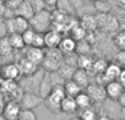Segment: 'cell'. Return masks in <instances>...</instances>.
<instances>
[{"instance_id":"cell-13","label":"cell","mask_w":125,"mask_h":120,"mask_svg":"<svg viewBox=\"0 0 125 120\" xmlns=\"http://www.w3.org/2000/svg\"><path fill=\"white\" fill-rule=\"evenodd\" d=\"M62 35L61 32L56 30H48L44 33V42H45V48H58L59 43L62 41Z\"/></svg>"},{"instance_id":"cell-31","label":"cell","mask_w":125,"mask_h":120,"mask_svg":"<svg viewBox=\"0 0 125 120\" xmlns=\"http://www.w3.org/2000/svg\"><path fill=\"white\" fill-rule=\"evenodd\" d=\"M56 7L59 11H62L64 13H71L73 11H75V9L71 6L69 0H58Z\"/></svg>"},{"instance_id":"cell-15","label":"cell","mask_w":125,"mask_h":120,"mask_svg":"<svg viewBox=\"0 0 125 120\" xmlns=\"http://www.w3.org/2000/svg\"><path fill=\"white\" fill-rule=\"evenodd\" d=\"M71 78L82 88V89H86L88 87V85L90 84V76H89V72L86 70H82V68L77 67L73 72V75Z\"/></svg>"},{"instance_id":"cell-36","label":"cell","mask_w":125,"mask_h":120,"mask_svg":"<svg viewBox=\"0 0 125 120\" xmlns=\"http://www.w3.org/2000/svg\"><path fill=\"white\" fill-rule=\"evenodd\" d=\"M69 1H70L71 6L73 7L75 10H77V9L81 8L83 6V0H69Z\"/></svg>"},{"instance_id":"cell-30","label":"cell","mask_w":125,"mask_h":120,"mask_svg":"<svg viewBox=\"0 0 125 120\" xmlns=\"http://www.w3.org/2000/svg\"><path fill=\"white\" fill-rule=\"evenodd\" d=\"M86 33H87V31L84 30V28L81 25V24H79V25L77 24L76 26H73V28L71 29V37H73L76 41H79V40L84 39Z\"/></svg>"},{"instance_id":"cell-29","label":"cell","mask_w":125,"mask_h":120,"mask_svg":"<svg viewBox=\"0 0 125 120\" xmlns=\"http://www.w3.org/2000/svg\"><path fill=\"white\" fill-rule=\"evenodd\" d=\"M79 117L82 120H97V112L92 109V107L86 108V109H79Z\"/></svg>"},{"instance_id":"cell-1","label":"cell","mask_w":125,"mask_h":120,"mask_svg":"<svg viewBox=\"0 0 125 120\" xmlns=\"http://www.w3.org/2000/svg\"><path fill=\"white\" fill-rule=\"evenodd\" d=\"M65 96H66V93H65L64 84H58V85H55L52 88L50 94L44 98L43 104L45 105L46 109L50 112L57 115L59 112H62L61 103Z\"/></svg>"},{"instance_id":"cell-28","label":"cell","mask_w":125,"mask_h":120,"mask_svg":"<svg viewBox=\"0 0 125 120\" xmlns=\"http://www.w3.org/2000/svg\"><path fill=\"white\" fill-rule=\"evenodd\" d=\"M113 44L119 51L125 50V30L120 31L113 37Z\"/></svg>"},{"instance_id":"cell-24","label":"cell","mask_w":125,"mask_h":120,"mask_svg":"<svg viewBox=\"0 0 125 120\" xmlns=\"http://www.w3.org/2000/svg\"><path fill=\"white\" fill-rule=\"evenodd\" d=\"M81 25L84 28L86 31H94L97 29V23H95V17L91 14H84L81 19Z\"/></svg>"},{"instance_id":"cell-26","label":"cell","mask_w":125,"mask_h":120,"mask_svg":"<svg viewBox=\"0 0 125 120\" xmlns=\"http://www.w3.org/2000/svg\"><path fill=\"white\" fill-rule=\"evenodd\" d=\"M94 9L98 13H110L111 2L109 0H94Z\"/></svg>"},{"instance_id":"cell-14","label":"cell","mask_w":125,"mask_h":120,"mask_svg":"<svg viewBox=\"0 0 125 120\" xmlns=\"http://www.w3.org/2000/svg\"><path fill=\"white\" fill-rule=\"evenodd\" d=\"M44 55H45V50L41 48H35V46H26L25 53H24V56L39 65H41Z\"/></svg>"},{"instance_id":"cell-19","label":"cell","mask_w":125,"mask_h":120,"mask_svg":"<svg viewBox=\"0 0 125 120\" xmlns=\"http://www.w3.org/2000/svg\"><path fill=\"white\" fill-rule=\"evenodd\" d=\"M64 88L67 96H71V97H76L80 92H82V88L73 78L66 79L64 82Z\"/></svg>"},{"instance_id":"cell-3","label":"cell","mask_w":125,"mask_h":120,"mask_svg":"<svg viewBox=\"0 0 125 120\" xmlns=\"http://www.w3.org/2000/svg\"><path fill=\"white\" fill-rule=\"evenodd\" d=\"M53 24V15L50 11L41 10L39 12H35L34 15L30 19V25L34 29L36 32L45 33L46 31L51 30V26Z\"/></svg>"},{"instance_id":"cell-22","label":"cell","mask_w":125,"mask_h":120,"mask_svg":"<svg viewBox=\"0 0 125 120\" xmlns=\"http://www.w3.org/2000/svg\"><path fill=\"white\" fill-rule=\"evenodd\" d=\"M13 48L9 41L8 36H4L0 39V56L1 57H9L12 55Z\"/></svg>"},{"instance_id":"cell-41","label":"cell","mask_w":125,"mask_h":120,"mask_svg":"<svg viewBox=\"0 0 125 120\" xmlns=\"http://www.w3.org/2000/svg\"><path fill=\"white\" fill-rule=\"evenodd\" d=\"M116 1V3L119 4L121 8H124L125 9V0H115Z\"/></svg>"},{"instance_id":"cell-43","label":"cell","mask_w":125,"mask_h":120,"mask_svg":"<svg viewBox=\"0 0 125 120\" xmlns=\"http://www.w3.org/2000/svg\"><path fill=\"white\" fill-rule=\"evenodd\" d=\"M3 107H4V105L2 103H0V114H2V111H3Z\"/></svg>"},{"instance_id":"cell-45","label":"cell","mask_w":125,"mask_h":120,"mask_svg":"<svg viewBox=\"0 0 125 120\" xmlns=\"http://www.w3.org/2000/svg\"><path fill=\"white\" fill-rule=\"evenodd\" d=\"M70 120H82L81 118H80V117L79 116H78V117H75V118H71Z\"/></svg>"},{"instance_id":"cell-40","label":"cell","mask_w":125,"mask_h":120,"mask_svg":"<svg viewBox=\"0 0 125 120\" xmlns=\"http://www.w3.org/2000/svg\"><path fill=\"white\" fill-rule=\"evenodd\" d=\"M46 6H52V7H56L58 0H44Z\"/></svg>"},{"instance_id":"cell-2","label":"cell","mask_w":125,"mask_h":120,"mask_svg":"<svg viewBox=\"0 0 125 120\" xmlns=\"http://www.w3.org/2000/svg\"><path fill=\"white\" fill-rule=\"evenodd\" d=\"M62 60L64 54L58 48H46L44 59L41 63L42 68L45 72H57L62 63Z\"/></svg>"},{"instance_id":"cell-32","label":"cell","mask_w":125,"mask_h":120,"mask_svg":"<svg viewBox=\"0 0 125 120\" xmlns=\"http://www.w3.org/2000/svg\"><path fill=\"white\" fill-rule=\"evenodd\" d=\"M35 32H36V31H35L34 29L29 28L28 30H25L23 33H22V37H23V41H24L25 46L32 45V42H33V39H34Z\"/></svg>"},{"instance_id":"cell-8","label":"cell","mask_w":125,"mask_h":120,"mask_svg":"<svg viewBox=\"0 0 125 120\" xmlns=\"http://www.w3.org/2000/svg\"><path fill=\"white\" fill-rule=\"evenodd\" d=\"M0 76L6 81H20L22 73L18 63H8L1 67Z\"/></svg>"},{"instance_id":"cell-33","label":"cell","mask_w":125,"mask_h":120,"mask_svg":"<svg viewBox=\"0 0 125 120\" xmlns=\"http://www.w3.org/2000/svg\"><path fill=\"white\" fill-rule=\"evenodd\" d=\"M31 46L41 48H45V42H44V33H42V32H35L34 39H33L32 45H31Z\"/></svg>"},{"instance_id":"cell-38","label":"cell","mask_w":125,"mask_h":120,"mask_svg":"<svg viewBox=\"0 0 125 120\" xmlns=\"http://www.w3.org/2000/svg\"><path fill=\"white\" fill-rule=\"evenodd\" d=\"M119 81L122 83V85L125 87V67L122 68V72H121V75L119 77Z\"/></svg>"},{"instance_id":"cell-46","label":"cell","mask_w":125,"mask_h":120,"mask_svg":"<svg viewBox=\"0 0 125 120\" xmlns=\"http://www.w3.org/2000/svg\"><path fill=\"white\" fill-rule=\"evenodd\" d=\"M0 120H6V118L3 117V115L2 114H0Z\"/></svg>"},{"instance_id":"cell-20","label":"cell","mask_w":125,"mask_h":120,"mask_svg":"<svg viewBox=\"0 0 125 120\" xmlns=\"http://www.w3.org/2000/svg\"><path fill=\"white\" fill-rule=\"evenodd\" d=\"M76 103H77L78 109H86V108L92 107L93 100L91 99V97L88 95L87 92H80L77 96L75 97Z\"/></svg>"},{"instance_id":"cell-42","label":"cell","mask_w":125,"mask_h":120,"mask_svg":"<svg viewBox=\"0 0 125 120\" xmlns=\"http://www.w3.org/2000/svg\"><path fill=\"white\" fill-rule=\"evenodd\" d=\"M97 120H111L109 116H101V117H98Z\"/></svg>"},{"instance_id":"cell-27","label":"cell","mask_w":125,"mask_h":120,"mask_svg":"<svg viewBox=\"0 0 125 120\" xmlns=\"http://www.w3.org/2000/svg\"><path fill=\"white\" fill-rule=\"evenodd\" d=\"M91 46L89 44V42L87 40L82 39V40H79L77 41V45H76V51L75 53H77L78 55H84V54H89L91 50Z\"/></svg>"},{"instance_id":"cell-35","label":"cell","mask_w":125,"mask_h":120,"mask_svg":"<svg viewBox=\"0 0 125 120\" xmlns=\"http://www.w3.org/2000/svg\"><path fill=\"white\" fill-rule=\"evenodd\" d=\"M115 61L116 63L121 66L122 68L125 67V50H122V51H119L115 55Z\"/></svg>"},{"instance_id":"cell-9","label":"cell","mask_w":125,"mask_h":120,"mask_svg":"<svg viewBox=\"0 0 125 120\" xmlns=\"http://www.w3.org/2000/svg\"><path fill=\"white\" fill-rule=\"evenodd\" d=\"M21 110L22 107L19 100L14 99V100H10L7 104H4L2 115L6 118V120H19Z\"/></svg>"},{"instance_id":"cell-23","label":"cell","mask_w":125,"mask_h":120,"mask_svg":"<svg viewBox=\"0 0 125 120\" xmlns=\"http://www.w3.org/2000/svg\"><path fill=\"white\" fill-rule=\"evenodd\" d=\"M92 64H93V60L91 59L88 54L78 55L77 67L82 68V70H86L89 72V71H91V68H92Z\"/></svg>"},{"instance_id":"cell-7","label":"cell","mask_w":125,"mask_h":120,"mask_svg":"<svg viewBox=\"0 0 125 120\" xmlns=\"http://www.w3.org/2000/svg\"><path fill=\"white\" fill-rule=\"evenodd\" d=\"M29 28H31L30 20L24 17H21V15H15V17L7 20V31L9 32V34L13 32L22 34Z\"/></svg>"},{"instance_id":"cell-16","label":"cell","mask_w":125,"mask_h":120,"mask_svg":"<svg viewBox=\"0 0 125 120\" xmlns=\"http://www.w3.org/2000/svg\"><path fill=\"white\" fill-rule=\"evenodd\" d=\"M61 110L62 112L64 114H75L77 112L78 110V106L77 103H76V99L75 97H71V96H65L62 98V103H61Z\"/></svg>"},{"instance_id":"cell-37","label":"cell","mask_w":125,"mask_h":120,"mask_svg":"<svg viewBox=\"0 0 125 120\" xmlns=\"http://www.w3.org/2000/svg\"><path fill=\"white\" fill-rule=\"evenodd\" d=\"M117 104H119L121 107H125V90L122 93V95L119 97L117 99Z\"/></svg>"},{"instance_id":"cell-4","label":"cell","mask_w":125,"mask_h":120,"mask_svg":"<svg viewBox=\"0 0 125 120\" xmlns=\"http://www.w3.org/2000/svg\"><path fill=\"white\" fill-rule=\"evenodd\" d=\"M94 17L97 29L106 31V32H115L119 30L120 23L115 15L111 14V13H98Z\"/></svg>"},{"instance_id":"cell-47","label":"cell","mask_w":125,"mask_h":120,"mask_svg":"<svg viewBox=\"0 0 125 120\" xmlns=\"http://www.w3.org/2000/svg\"><path fill=\"white\" fill-rule=\"evenodd\" d=\"M0 74H1V66H0Z\"/></svg>"},{"instance_id":"cell-21","label":"cell","mask_w":125,"mask_h":120,"mask_svg":"<svg viewBox=\"0 0 125 120\" xmlns=\"http://www.w3.org/2000/svg\"><path fill=\"white\" fill-rule=\"evenodd\" d=\"M8 37H9V41H10L13 50L20 51V50H23L24 48H26L25 44H24L23 37H22L21 33H17V32L10 33V34L8 35Z\"/></svg>"},{"instance_id":"cell-12","label":"cell","mask_w":125,"mask_h":120,"mask_svg":"<svg viewBox=\"0 0 125 120\" xmlns=\"http://www.w3.org/2000/svg\"><path fill=\"white\" fill-rule=\"evenodd\" d=\"M21 70L22 76H29V75H33L40 70V65L34 63L33 61L29 60L28 57L23 56L19 62H18Z\"/></svg>"},{"instance_id":"cell-44","label":"cell","mask_w":125,"mask_h":120,"mask_svg":"<svg viewBox=\"0 0 125 120\" xmlns=\"http://www.w3.org/2000/svg\"><path fill=\"white\" fill-rule=\"evenodd\" d=\"M121 115L125 117V107H122V109H121Z\"/></svg>"},{"instance_id":"cell-25","label":"cell","mask_w":125,"mask_h":120,"mask_svg":"<svg viewBox=\"0 0 125 120\" xmlns=\"http://www.w3.org/2000/svg\"><path fill=\"white\" fill-rule=\"evenodd\" d=\"M108 65H109V63H108V61H106V60L98 59V60H95V61H93L91 71H92L93 73H95V75L103 74L104 71H105L106 67H108Z\"/></svg>"},{"instance_id":"cell-39","label":"cell","mask_w":125,"mask_h":120,"mask_svg":"<svg viewBox=\"0 0 125 120\" xmlns=\"http://www.w3.org/2000/svg\"><path fill=\"white\" fill-rule=\"evenodd\" d=\"M6 9H7L6 3H4L2 0H0V17L4 14V12H6Z\"/></svg>"},{"instance_id":"cell-10","label":"cell","mask_w":125,"mask_h":120,"mask_svg":"<svg viewBox=\"0 0 125 120\" xmlns=\"http://www.w3.org/2000/svg\"><path fill=\"white\" fill-rule=\"evenodd\" d=\"M86 92L91 97L93 103H100V101L106 100L105 88L103 85L99 83H90L86 88Z\"/></svg>"},{"instance_id":"cell-5","label":"cell","mask_w":125,"mask_h":120,"mask_svg":"<svg viewBox=\"0 0 125 120\" xmlns=\"http://www.w3.org/2000/svg\"><path fill=\"white\" fill-rule=\"evenodd\" d=\"M19 103L21 105L22 109H31L33 110L34 108L39 107L40 105L44 103V98L39 95L37 93L32 92H23L22 96L20 97Z\"/></svg>"},{"instance_id":"cell-11","label":"cell","mask_w":125,"mask_h":120,"mask_svg":"<svg viewBox=\"0 0 125 120\" xmlns=\"http://www.w3.org/2000/svg\"><path fill=\"white\" fill-rule=\"evenodd\" d=\"M105 88V94H106V99H111V100L117 101L119 97L122 95V93L125 90V87L122 85V83L116 79V81H111L105 84L104 86Z\"/></svg>"},{"instance_id":"cell-17","label":"cell","mask_w":125,"mask_h":120,"mask_svg":"<svg viewBox=\"0 0 125 120\" xmlns=\"http://www.w3.org/2000/svg\"><path fill=\"white\" fill-rule=\"evenodd\" d=\"M76 45H77V41L71 36H67L62 39L61 43L58 45V48L62 51V53L64 55L73 54L76 51Z\"/></svg>"},{"instance_id":"cell-18","label":"cell","mask_w":125,"mask_h":120,"mask_svg":"<svg viewBox=\"0 0 125 120\" xmlns=\"http://www.w3.org/2000/svg\"><path fill=\"white\" fill-rule=\"evenodd\" d=\"M15 11H17V13H18L17 15H21V17H24L29 20H30L35 13L32 3H31L30 1H25V0H23V1L20 3V6L15 9Z\"/></svg>"},{"instance_id":"cell-34","label":"cell","mask_w":125,"mask_h":120,"mask_svg":"<svg viewBox=\"0 0 125 120\" xmlns=\"http://www.w3.org/2000/svg\"><path fill=\"white\" fill-rule=\"evenodd\" d=\"M19 120H37L34 111L31 109H22Z\"/></svg>"},{"instance_id":"cell-6","label":"cell","mask_w":125,"mask_h":120,"mask_svg":"<svg viewBox=\"0 0 125 120\" xmlns=\"http://www.w3.org/2000/svg\"><path fill=\"white\" fill-rule=\"evenodd\" d=\"M23 81L20 84V87L22 88L23 92H32L39 94V88L41 85V82L44 77V74H41L40 70L35 74L29 75V76H23Z\"/></svg>"}]
</instances>
